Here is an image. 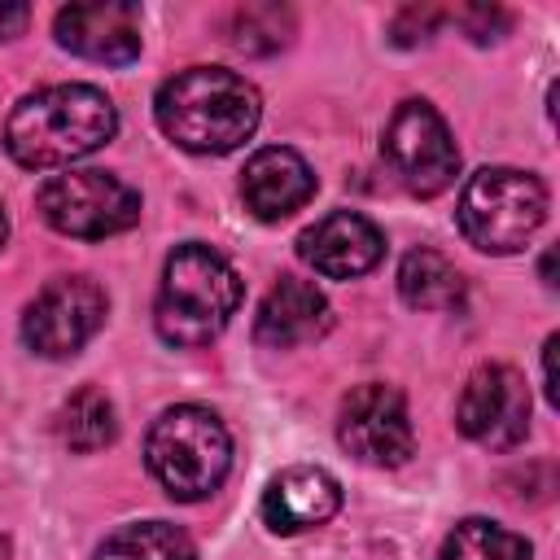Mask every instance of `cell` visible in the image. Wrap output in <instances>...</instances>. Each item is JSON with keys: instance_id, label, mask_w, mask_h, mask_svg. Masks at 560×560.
<instances>
[{"instance_id": "1", "label": "cell", "mask_w": 560, "mask_h": 560, "mask_svg": "<svg viewBox=\"0 0 560 560\" xmlns=\"http://www.w3.org/2000/svg\"><path fill=\"white\" fill-rule=\"evenodd\" d=\"M118 131L114 101L92 83H52L22 96L4 122V149L26 171L70 166Z\"/></svg>"}, {"instance_id": "2", "label": "cell", "mask_w": 560, "mask_h": 560, "mask_svg": "<svg viewBox=\"0 0 560 560\" xmlns=\"http://www.w3.org/2000/svg\"><path fill=\"white\" fill-rule=\"evenodd\" d=\"M158 127L188 153H232L245 144L262 118V101L254 83L223 66L179 70L158 88L153 101Z\"/></svg>"}, {"instance_id": "3", "label": "cell", "mask_w": 560, "mask_h": 560, "mask_svg": "<svg viewBox=\"0 0 560 560\" xmlns=\"http://www.w3.org/2000/svg\"><path fill=\"white\" fill-rule=\"evenodd\" d=\"M241 293H245L241 276L219 249H210L201 241L175 245L162 267V284H158V302H153L158 337L166 346L214 341L228 328V319L236 315Z\"/></svg>"}, {"instance_id": "4", "label": "cell", "mask_w": 560, "mask_h": 560, "mask_svg": "<svg viewBox=\"0 0 560 560\" xmlns=\"http://www.w3.org/2000/svg\"><path fill=\"white\" fill-rule=\"evenodd\" d=\"M144 459L171 499L197 503L223 486V477L232 468V438L214 411L184 402L153 420Z\"/></svg>"}, {"instance_id": "5", "label": "cell", "mask_w": 560, "mask_h": 560, "mask_svg": "<svg viewBox=\"0 0 560 560\" xmlns=\"http://www.w3.org/2000/svg\"><path fill=\"white\" fill-rule=\"evenodd\" d=\"M547 219V188L538 175L516 166H486L477 171L464 192L455 223L468 245L481 254H516Z\"/></svg>"}, {"instance_id": "6", "label": "cell", "mask_w": 560, "mask_h": 560, "mask_svg": "<svg viewBox=\"0 0 560 560\" xmlns=\"http://www.w3.org/2000/svg\"><path fill=\"white\" fill-rule=\"evenodd\" d=\"M35 206L48 228H57L61 236H79V241H105L114 232H127L140 219V192L109 171L52 175L39 188Z\"/></svg>"}, {"instance_id": "7", "label": "cell", "mask_w": 560, "mask_h": 560, "mask_svg": "<svg viewBox=\"0 0 560 560\" xmlns=\"http://www.w3.org/2000/svg\"><path fill=\"white\" fill-rule=\"evenodd\" d=\"M385 162L416 197H438L459 175V149L446 118L429 101H402L385 127Z\"/></svg>"}, {"instance_id": "8", "label": "cell", "mask_w": 560, "mask_h": 560, "mask_svg": "<svg viewBox=\"0 0 560 560\" xmlns=\"http://www.w3.org/2000/svg\"><path fill=\"white\" fill-rule=\"evenodd\" d=\"M105 289L88 276H61L39 289L22 315V341L44 359L79 354L105 324Z\"/></svg>"}, {"instance_id": "9", "label": "cell", "mask_w": 560, "mask_h": 560, "mask_svg": "<svg viewBox=\"0 0 560 560\" xmlns=\"http://www.w3.org/2000/svg\"><path fill=\"white\" fill-rule=\"evenodd\" d=\"M337 438H341V446L359 464H372V468H398V464H407L411 451H416L407 398L394 385H381V381L354 385L346 394V402H341Z\"/></svg>"}, {"instance_id": "10", "label": "cell", "mask_w": 560, "mask_h": 560, "mask_svg": "<svg viewBox=\"0 0 560 560\" xmlns=\"http://www.w3.org/2000/svg\"><path fill=\"white\" fill-rule=\"evenodd\" d=\"M459 433L472 438L477 446L508 451L529 433V385L516 368L508 363H481L455 407Z\"/></svg>"}, {"instance_id": "11", "label": "cell", "mask_w": 560, "mask_h": 560, "mask_svg": "<svg viewBox=\"0 0 560 560\" xmlns=\"http://www.w3.org/2000/svg\"><path fill=\"white\" fill-rule=\"evenodd\" d=\"M57 44L74 57L101 61V66H127L140 57V9L118 0L96 4H66L57 13Z\"/></svg>"}, {"instance_id": "12", "label": "cell", "mask_w": 560, "mask_h": 560, "mask_svg": "<svg viewBox=\"0 0 560 560\" xmlns=\"http://www.w3.org/2000/svg\"><path fill=\"white\" fill-rule=\"evenodd\" d=\"M381 254H385L381 228L372 219L354 214V210H332L298 236V258L306 267H315L319 276H328V280L363 276L381 262Z\"/></svg>"}, {"instance_id": "13", "label": "cell", "mask_w": 560, "mask_h": 560, "mask_svg": "<svg viewBox=\"0 0 560 560\" xmlns=\"http://www.w3.org/2000/svg\"><path fill=\"white\" fill-rule=\"evenodd\" d=\"M241 197H245V210H254L262 223H280L315 197V175L302 153L284 144H267L245 162Z\"/></svg>"}, {"instance_id": "14", "label": "cell", "mask_w": 560, "mask_h": 560, "mask_svg": "<svg viewBox=\"0 0 560 560\" xmlns=\"http://www.w3.org/2000/svg\"><path fill=\"white\" fill-rule=\"evenodd\" d=\"M328 324H332V315H328L324 293H319L311 280L280 276V280L267 289V298L258 302L254 341H258V346H271V350H293V346H302V341L324 337Z\"/></svg>"}, {"instance_id": "15", "label": "cell", "mask_w": 560, "mask_h": 560, "mask_svg": "<svg viewBox=\"0 0 560 560\" xmlns=\"http://www.w3.org/2000/svg\"><path fill=\"white\" fill-rule=\"evenodd\" d=\"M341 508V486L337 477H328L324 468H284L280 477L267 481L262 490V521L276 534H302L324 525L332 512Z\"/></svg>"}, {"instance_id": "16", "label": "cell", "mask_w": 560, "mask_h": 560, "mask_svg": "<svg viewBox=\"0 0 560 560\" xmlns=\"http://www.w3.org/2000/svg\"><path fill=\"white\" fill-rule=\"evenodd\" d=\"M398 293L416 311H451L464 302V276L446 254L420 245L398 267Z\"/></svg>"}, {"instance_id": "17", "label": "cell", "mask_w": 560, "mask_h": 560, "mask_svg": "<svg viewBox=\"0 0 560 560\" xmlns=\"http://www.w3.org/2000/svg\"><path fill=\"white\" fill-rule=\"evenodd\" d=\"M92 560H197V547L171 521H136L114 529Z\"/></svg>"}, {"instance_id": "18", "label": "cell", "mask_w": 560, "mask_h": 560, "mask_svg": "<svg viewBox=\"0 0 560 560\" xmlns=\"http://www.w3.org/2000/svg\"><path fill=\"white\" fill-rule=\"evenodd\" d=\"M114 433H118L114 402H109L96 385L74 389V394L61 402V411H57V438H61L70 451H79V455L109 446V442H114Z\"/></svg>"}, {"instance_id": "19", "label": "cell", "mask_w": 560, "mask_h": 560, "mask_svg": "<svg viewBox=\"0 0 560 560\" xmlns=\"http://www.w3.org/2000/svg\"><path fill=\"white\" fill-rule=\"evenodd\" d=\"M438 560H529V542L494 521L468 516L446 534Z\"/></svg>"}, {"instance_id": "20", "label": "cell", "mask_w": 560, "mask_h": 560, "mask_svg": "<svg viewBox=\"0 0 560 560\" xmlns=\"http://www.w3.org/2000/svg\"><path fill=\"white\" fill-rule=\"evenodd\" d=\"M228 31H232L228 35L232 48H241V52H276L293 31V13L280 4H245L232 13Z\"/></svg>"}, {"instance_id": "21", "label": "cell", "mask_w": 560, "mask_h": 560, "mask_svg": "<svg viewBox=\"0 0 560 560\" xmlns=\"http://www.w3.org/2000/svg\"><path fill=\"white\" fill-rule=\"evenodd\" d=\"M438 22H442V13L438 9H420V4H407L394 22H389V39L398 44V48H416V44H424L433 31H438Z\"/></svg>"}, {"instance_id": "22", "label": "cell", "mask_w": 560, "mask_h": 560, "mask_svg": "<svg viewBox=\"0 0 560 560\" xmlns=\"http://www.w3.org/2000/svg\"><path fill=\"white\" fill-rule=\"evenodd\" d=\"M451 18H455L459 31H464L468 39H477V44H490V39H499V35L508 31V13H503V9H490V4H464V9H455Z\"/></svg>"}, {"instance_id": "23", "label": "cell", "mask_w": 560, "mask_h": 560, "mask_svg": "<svg viewBox=\"0 0 560 560\" xmlns=\"http://www.w3.org/2000/svg\"><path fill=\"white\" fill-rule=\"evenodd\" d=\"M26 22H31V9H26V4H0V39L22 35Z\"/></svg>"}, {"instance_id": "24", "label": "cell", "mask_w": 560, "mask_h": 560, "mask_svg": "<svg viewBox=\"0 0 560 560\" xmlns=\"http://www.w3.org/2000/svg\"><path fill=\"white\" fill-rule=\"evenodd\" d=\"M551 354H556V337H547V346H542V389H547V398H556V372H551Z\"/></svg>"}, {"instance_id": "25", "label": "cell", "mask_w": 560, "mask_h": 560, "mask_svg": "<svg viewBox=\"0 0 560 560\" xmlns=\"http://www.w3.org/2000/svg\"><path fill=\"white\" fill-rule=\"evenodd\" d=\"M4 236H9V219H4V206H0V249H4Z\"/></svg>"}]
</instances>
